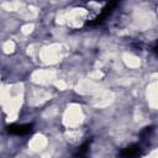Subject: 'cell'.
Wrapping results in <instances>:
<instances>
[{
	"label": "cell",
	"instance_id": "1",
	"mask_svg": "<svg viewBox=\"0 0 158 158\" xmlns=\"http://www.w3.org/2000/svg\"><path fill=\"white\" fill-rule=\"evenodd\" d=\"M116 6H117V2H109V4H106L105 7L100 11V14H99L93 21H88L86 25H88V26H98V25L102 23V22L112 14V11H114V9H115Z\"/></svg>",
	"mask_w": 158,
	"mask_h": 158
},
{
	"label": "cell",
	"instance_id": "3",
	"mask_svg": "<svg viewBox=\"0 0 158 158\" xmlns=\"http://www.w3.org/2000/svg\"><path fill=\"white\" fill-rule=\"evenodd\" d=\"M142 153V149L138 144L132 143L127 147H125L121 152H120V157L121 158H139Z\"/></svg>",
	"mask_w": 158,
	"mask_h": 158
},
{
	"label": "cell",
	"instance_id": "4",
	"mask_svg": "<svg viewBox=\"0 0 158 158\" xmlns=\"http://www.w3.org/2000/svg\"><path fill=\"white\" fill-rule=\"evenodd\" d=\"M89 147H90V141L84 142L80 147H78V149H77L74 157H75V158H85V156H86V153H88V151H89Z\"/></svg>",
	"mask_w": 158,
	"mask_h": 158
},
{
	"label": "cell",
	"instance_id": "2",
	"mask_svg": "<svg viewBox=\"0 0 158 158\" xmlns=\"http://www.w3.org/2000/svg\"><path fill=\"white\" fill-rule=\"evenodd\" d=\"M6 130L11 135L23 136V135H27V133H30L32 131V123H22V125L12 123V125H9L6 127Z\"/></svg>",
	"mask_w": 158,
	"mask_h": 158
}]
</instances>
